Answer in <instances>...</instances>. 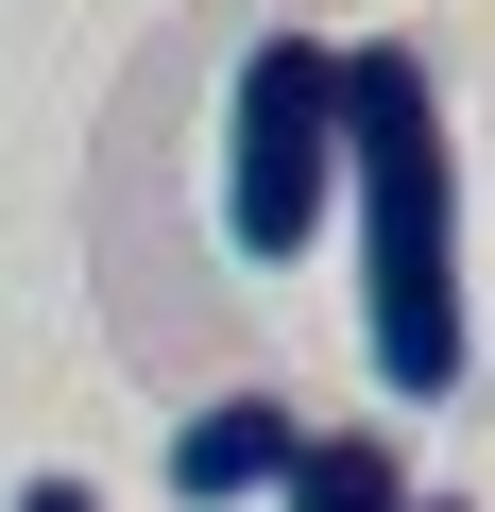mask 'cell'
Returning a JSON list of instances; mask_svg holds the SVG:
<instances>
[{
  "instance_id": "obj_1",
  "label": "cell",
  "mask_w": 495,
  "mask_h": 512,
  "mask_svg": "<svg viewBox=\"0 0 495 512\" xmlns=\"http://www.w3.org/2000/svg\"><path fill=\"white\" fill-rule=\"evenodd\" d=\"M342 205H359V342H376V393L393 410H444L461 359H478V308H461V137H444V86L410 35H359L342 52Z\"/></svg>"
},
{
  "instance_id": "obj_2",
  "label": "cell",
  "mask_w": 495,
  "mask_h": 512,
  "mask_svg": "<svg viewBox=\"0 0 495 512\" xmlns=\"http://www.w3.org/2000/svg\"><path fill=\"white\" fill-rule=\"evenodd\" d=\"M325 205H342V52L325 35H257L239 86H222V239L257 274H291L325 239Z\"/></svg>"
},
{
  "instance_id": "obj_3",
  "label": "cell",
  "mask_w": 495,
  "mask_h": 512,
  "mask_svg": "<svg viewBox=\"0 0 495 512\" xmlns=\"http://www.w3.org/2000/svg\"><path fill=\"white\" fill-rule=\"evenodd\" d=\"M291 461H308V410H291V393H222V410L171 427V495H188V512H274Z\"/></svg>"
},
{
  "instance_id": "obj_4",
  "label": "cell",
  "mask_w": 495,
  "mask_h": 512,
  "mask_svg": "<svg viewBox=\"0 0 495 512\" xmlns=\"http://www.w3.org/2000/svg\"><path fill=\"white\" fill-rule=\"evenodd\" d=\"M274 512H410V461H393L376 427H308V461H291Z\"/></svg>"
},
{
  "instance_id": "obj_5",
  "label": "cell",
  "mask_w": 495,
  "mask_h": 512,
  "mask_svg": "<svg viewBox=\"0 0 495 512\" xmlns=\"http://www.w3.org/2000/svg\"><path fill=\"white\" fill-rule=\"evenodd\" d=\"M18 512H103V495L86 478H18Z\"/></svg>"
},
{
  "instance_id": "obj_6",
  "label": "cell",
  "mask_w": 495,
  "mask_h": 512,
  "mask_svg": "<svg viewBox=\"0 0 495 512\" xmlns=\"http://www.w3.org/2000/svg\"><path fill=\"white\" fill-rule=\"evenodd\" d=\"M410 512H461V495H410Z\"/></svg>"
}]
</instances>
